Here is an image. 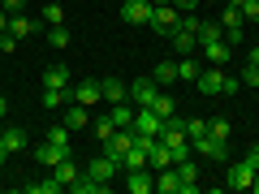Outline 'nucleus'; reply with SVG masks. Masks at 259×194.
Listing matches in <instances>:
<instances>
[{
    "instance_id": "39",
    "label": "nucleus",
    "mask_w": 259,
    "mask_h": 194,
    "mask_svg": "<svg viewBox=\"0 0 259 194\" xmlns=\"http://www.w3.org/2000/svg\"><path fill=\"white\" fill-rule=\"evenodd\" d=\"M238 78H242V86H259V65H255V61H246Z\"/></svg>"
},
{
    "instance_id": "12",
    "label": "nucleus",
    "mask_w": 259,
    "mask_h": 194,
    "mask_svg": "<svg viewBox=\"0 0 259 194\" xmlns=\"http://www.w3.org/2000/svg\"><path fill=\"white\" fill-rule=\"evenodd\" d=\"M190 151H199L203 160H229V142L212 138V134H203V138H194V142H190Z\"/></svg>"
},
{
    "instance_id": "27",
    "label": "nucleus",
    "mask_w": 259,
    "mask_h": 194,
    "mask_svg": "<svg viewBox=\"0 0 259 194\" xmlns=\"http://www.w3.org/2000/svg\"><path fill=\"white\" fill-rule=\"evenodd\" d=\"M91 129H95V142H100V147L112 138V134H117V125H112V117H108V112H104V117H95V121H91Z\"/></svg>"
},
{
    "instance_id": "26",
    "label": "nucleus",
    "mask_w": 259,
    "mask_h": 194,
    "mask_svg": "<svg viewBox=\"0 0 259 194\" xmlns=\"http://www.w3.org/2000/svg\"><path fill=\"white\" fill-rule=\"evenodd\" d=\"M0 142L9 147V156H13V151H26V129L9 125V129H5V134H0Z\"/></svg>"
},
{
    "instance_id": "29",
    "label": "nucleus",
    "mask_w": 259,
    "mask_h": 194,
    "mask_svg": "<svg viewBox=\"0 0 259 194\" xmlns=\"http://www.w3.org/2000/svg\"><path fill=\"white\" fill-rule=\"evenodd\" d=\"M151 78H156L160 86H168V82H177V61H160L156 69H151Z\"/></svg>"
},
{
    "instance_id": "11",
    "label": "nucleus",
    "mask_w": 259,
    "mask_h": 194,
    "mask_svg": "<svg viewBox=\"0 0 259 194\" xmlns=\"http://www.w3.org/2000/svg\"><path fill=\"white\" fill-rule=\"evenodd\" d=\"M69 100H78V104H87V108H95V104L104 100V91H100V78H82V82H74Z\"/></svg>"
},
{
    "instance_id": "23",
    "label": "nucleus",
    "mask_w": 259,
    "mask_h": 194,
    "mask_svg": "<svg viewBox=\"0 0 259 194\" xmlns=\"http://www.w3.org/2000/svg\"><path fill=\"white\" fill-rule=\"evenodd\" d=\"M203 56H207V65H229V56H233V47L225 43V39H216V43H203Z\"/></svg>"
},
{
    "instance_id": "32",
    "label": "nucleus",
    "mask_w": 259,
    "mask_h": 194,
    "mask_svg": "<svg viewBox=\"0 0 259 194\" xmlns=\"http://www.w3.org/2000/svg\"><path fill=\"white\" fill-rule=\"evenodd\" d=\"M65 185L56 181V177H48V181H26V194H61Z\"/></svg>"
},
{
    "instance_id": "4",
    "label": "nucleus",
    "mask_w": 259,
    "mask_h": 194,
    "mask_svg": "<svg viewBox=\"0 0 259 194\" xmlns=\"http://www.w3.org/2000/svg\"><path fill=\"white\" fill-rule=\"evenodd\" d=\"M61 121H65V129H69V134H78V129L91 125V108H87V104H78V100H69V104L61 108Z\"/></svg>"
},
{
    "instance_id": "42",
    "label": "nucleus",
    "mask_w": 259,
    "mask_h": 194,
    "mask_svg": "<svg viewBox=\"0 0 259 194\" xmlns=\"http://www.w3.org/2000/svg\"><path fill=\"white\" fill-rule=\"evenodd\" d=\"M18 43H22V39L13 35V30H5V35H0V52H13V47H18Z\"/></svg>"
},
{
    "instance_id": "17",
    "label": "nucleus",
    "mask_w": 259,
    "mask_h": 194,
    "mask_svg": "<svg viewBox=\"0 0 259 194\" xmlns=\"http://www.w3.org/2000/svg\"><path fill=\"white\" fill-rule=\"evenodd\" d=\"M65 156H69V147H61V142H52V138H48L44 147H35V160H39V164H48V168H56Z\"/></svg>"
},
{
    "instance_id": "16",
    "label": "nucleus",
    "mask_w": 259,
    "mask_h": 194,
    "mask_svg": "<svg viewBox=\"0 0 259 194\" xmlns=\"http://www.w3.org/2000/svg\"><path fill=\"white\" fill-rule=\"evenodd\" d=\"M69 69L65 65H52V69H44V91H74V82H69Z\"/></svg>"
},
{
    "instance_id": "34",
    "label": "nucleus",
    "mask_w": 259,
    "mask_h": 194,
    "mask_svg": "<svg viewBox=\"0 0 259 194\" xmlns=\"http://www.w3.org/2000/svg\"><path fill=\"white\" fill-rule=\"evenodd\" d=\"M69 43H74V39H69V30H65V26H48V47L61 52V47H69Z\"/></svg>"
},
{
    "instance_id": "40",
    "label": "nucleus",
    "mask_w": 259,
    "mask_h": 194,
    "mask_svg": "<svg viewBox=\"0 0 259 194\" xmlns=\"http://www.w3.org/2000/svg\"><path fill=\"white\" fill-rule=\"evenodd\" d=\"M48 138H52V142H61V147H69V129H65V121L48 129Z\"/></svg>"
},
{
    "instance_id": "41",
    "label": "nucleus",
    "mask_w": 259,
    "mask_h": 194,
    "mask_svg": "<svg viewBox=\"0 0 259 194\" xmlns=\"http://www.w3.org/2000/svg\"><path fill=\"white\" fill-rule=\"evenodd\" d=\"M242 91V78L238 74H225V86H221V95H238Z\"/></svg>"
},
{
    "instance_id": "46",
    "label": "nucleus",
    "mask_w": 259,
    "mask_h": 194,
    "mask_svg": "<svg viewBox=\"0 0 259 194\" xmlns=\"http://www.w3.org/2000/svg\"><path fill=\"white\" fill-rule=\"evenodd\" d=\"M246 61H255V65H259V39H255V47H250V56H246Z\"/></svg>"
},
{
    "instance_id": "2",
    "label": "nucleus",
    "mask_w": 259,
    "mask_h": 194,
    "mask_svg": "<svg viewBox=\"0 0 259 194\" xmlns=\"http://www.w3.org/2000/svg\"><path fill=\"white\" fill-rule=\"evenodd\" d=\"M194 30H199V18H182L177 22V30L168 35V43H173L177 56H190L194 47H199V35H194Z\"/></svg>"
},
{
    "instance_id": "21",
    "label": "nucleus",
    "mask_w": 259,
    "mask_h": 194,
    "mask_svg": "<svg viewBox=\"0 0 259 194\" xmlns=\"http://www.w3.org/2000/svg\"><path fill=\"white\" fill-rule=\"evenodd\" d=\"M39 26H44V22L26 18V13H9V30H13V35H18V39H30V35H35V30H39Z\"/></svg>"
},
{
    "instance_id": "51",
    "label": "nucleus",
    "mask_w": 259,
    "mask_h": 194,
    "mask_svg": "<svg viewBox=\"0 0 259 194\" xmlns=\"http://www.w3.org/2000/svg\"><path fill=\"white\" fill-rule=\"evenodd\" d=\"M250 190H255V194H259V173H255V181H250Z\"/></svg>"
},
{
    "instance_id": "9",
    "label": "nucleus",
    "mask_w": 259,
    "mask_h": 194,
    "mask_svg": "<svg viewBox=\"0 0 259 194\" xmlns=\"http://www.w3.org/2000/svg\"><path fill=\"white\" fill-rule=\"evenodd\" d=\"M242 9H233V5H225L221 9V30H225V43H242Z\"/></svg>"
},
{
    "instance_id": "22",
    "label": "nucleus",
    "mask_w": 259,
    "mask_h": 194,
    "mask_svg": "<svg viewBox=\"0 0 259 194\" xmlns=\"http://www.w3.org/2000/svg\"><path fill=\"white\" fill-rule=\"evenodd\" d=\"M168 164H173V151L156 138V142H151V151H147V168H151V173H160V168H168Z\"/></svg>"
},
{
    "instance_id": "13",
    "label": "nucleus",
    "mask_w": 259,
    "mask_h": 194,
    "mask_svg": "<svg viewBox=\"0 0 259 194\" xmlns=\"http://www.w3.org/2000/svg\"><path fill=\"white\" fill-rule=\"evenodd\" d=\"M160 125H164V117H156L151 108H134V134H151V138H160Z\"/></svg>"
},
{
    "instance_id": "15",
    "label": "nucleus",
    "mask_w": 259,
    "mask_h": 194,
    "mask_svg": "<svg viewBox=\"0 0 259 194\" xmlns=\"http://www.w3.org/2000/svg\"><path fill=\"white\" fill-rule=\"evenodd\" d=\"M130 147H134V129H117V134H112V138L104 142V156H112V160H117V164H121Z\"/></svg>"
},
{
    "instance_id": "48",
    "label": "nucleus",
    "mask_w": 259,
    "mask_h": 194,
    "mask_svg": "<svg viewBox=\"0 0 259 194\" xmlns=\"http://www.w3.org/2000/svg\"><path fill=\"white\" fill-rule=\"evenodd\" d=\"M5 112H9V100H5V95H0V117H5Z\"/></svg>"
},
{
    "instance_id": "3",
    "label": "nucleus",
    "mask_w": 259,
    "mask_h": 194,
    "mask_svg": "<svg viewBox=\"0 0 259 194\" xmlns=\"http://www.w3.org/2000/svg\"><path fill=\"white\" fill-rule=\"evenodd\" d=\"M194 86H199V95L216 100V95H221V86H225V69H221V65H207V69H199Z\"/></svg>"
},
{
    "instance_id": "35",
    "label": "nucleus",
    "mask_w": 259,
    "mask_h": 194,
    "mask_svg": "<svg viewBox=\"0 0 259 194\" xmlns=\"http://www.w3.org/2000/svg\"><path fill=\"white\" fill-rule=\"evenodd\" d=\"M151 112H156V117H173V112H177V104H173V95H164V91H160L156 100H151Z\"/></svg>"
},
{
    "instance_id": "7",
    "label": "nucleus",
    "mask_w": 259,
    "mask_h": 194,
    "mask_svg": "<svg viewBox=\"0 0 259 194\" xmlns=\"http://www.w3.org/2000/svg\"><path fill=\"white\" fill-rule=\"evenodd\" d=\"M177 22H182V18H177V9H173V5H156V9H151V22H147V26L156 30V35H173V30H177Z\"/></svg>"
},
{
    "instance_id": "19",
    "label": "nucleus",
    "mask_w": 259,
    "mask_h": 194,
    "mask_svg": "<svg viewBox=\"0 0 259 194\" xmlns=\"http://www.w3.org/2000/svg\"><path fill=\"white\" fill-rule=\"evenodd\" d=\"M177 177H182V194H199V168L190 164V156L177 160Z\"/></svg>"
},
{
    "instance_id": "18",
    "label": "nucleus",
    "mask_w": 259,
    "mask_h": 194,
    "mask_svg": "<svg viewBox=\"0 0 259 194\" xmlns=\"http://www.w3.org/2000/svg\"><path fill=\"white\" fill-rule=\"evenodd\" d=\"M156 194H182V177H177V164L160 168L156 173Z\"/></svg>"
},
{
    "instance_id": "49",
    "label": "nucleus",
    "mask_w": 259,
    "mask_h": 194,
    "mask_svg": "<svg viewBox=\"0 0 259 194\" xmlns=\"http://www.w3.org/2000/svg\"><path fill=\"white\" fill-rule=\"evenodd\" d=\"M5 160H9V147H5V142H0V164H5Z\"/></svg>"
},
{
    "instance_id": "44",
    "label": "nucleus",
    "mask_w": 259,
    "mask_h": 194,
    "mask_svg": "<svg viewBox=\"0 0 259 194\" xmlns=\"http://www.w3.org/2000/svg\"><path fill=\"white\" fill-rule=\"evenodd\" d=\"M22 5H26V0H0V9H5V13H18Z\"/></svg>"
},
{
    "instance_id": "8",
    "label": "nucleus",
    "mask_w": 259,
    "mask_h": 194,
    "mask_svg": "<svg viewBox=\"0 0 259 194\" xmlns=\"http://www.w3.org/2000/svg\"><path fill=\"white\" fill-rule=\"evenodd\" d=\"M117 173H121V164L112 156H104V151H100V156H91V164H87V177H95V181H104V185H108Z\"/></svg>"
},
{
    "instance_id": "1",
    "label": "nucleus",
    "mask_w": 259,
    "mask_h": 194,
    "mask_svg": "<svg viewBox=\"0 0 259 194\" xmlns=\"http://www.w3.org/2000/svg\"><path fill=\"white\" fill-rule=\"evenodd\" d=\"M160 142L173 151V164L190 156V138H186V129H182V117H164V125H160Z\"/></svg>"
},
{
    "instance_id": "45",
    "label": "nucleus",
    "mask_w": 259,
    "mask_h": 194,
    "mask_svg": "<svg viewBox=\"0 0 259 194\" xmlns=\"http://www.w3.org/2000/svg\"><path fill=\"white\" fill-rule=\"evenodd\" d=\"M242 160H246V164H255V168H259V147H250V151H246V156H242Z\"/></svg>"
},
{
    "instance_id": "43",
    "label": "nucleus",
    "mask_w": 259,
    "mask_h": 194,
    "mask_svg": "<svg viewBox=\"0 0 259 194\" xmlns=\"http://www.w3.org/2000/svg\"><path fill=\"white\" fill-rule=\"evenodd\" d=\"M242 18H246V22H259V0H246V5H242Z\"/></svg>"
},
{
    "instance_id": "50",
    "label": "nucleus",
    "mask_w": 259,
    "mask_h": 194,
    "mask_svg": "<svg viewBox=\"0 0 259 194\" xmlns=\"http://www.w3.org/2000/svg\"><path fill=\"white\" fill-rule=\"evenodd\" d=\"M225 5H233V9H242V5H246V0H225Z\"/></svg>"
},
{
    "instance_id": "33",
    "label": "nucleus",
    "mask_w": 259,
    "mask_h": 194,
    "mask_svg": "<svg viewBox=\"0 0 259 194\" xmlns=\"http://www.w3.org/2000/svg\"><path fill=\"white\" fill-rule=\"evenodd\" d=\"M182 129H186V138L194 142V138H203V134H207V121H203V117H186Z\"/></svg>"
},
{
    "instance_id": "30",
    "label": "nucleus",
    "mask_w": 259,
    "mask_h": 194,
    "mask_svg": "<svg viewBox=\"0 0 259 194\" xmlns=\"http://www.w3.org/2000/svg\"><path fill=\"white\" fill-rule=\"evenodd\" d=\"M39 22H44V26H65V9H61V5L52 0V5H44V13H39Z\"/></svg>"
},
{
    "instance_id": "38",
    "label": "nucleus",
    "mask_w": 259,
    "mask_h": 194,
    "mask_svg": "<svg viewBox=\"0 0 259 194\" xmlns=\"http://www.w3.org/2000/svg\"><path fill=\"white\" fill-rule=\"evenodd\" d=\"M65 100H69V91H44V108H48V112L65 108Z\"/></svg>"
},
{
    "instance_id": "6",
    "label": "nucleus",
    "mask_w": 259,
    "mask_h": 194,
    "mask_svg": "<svg viewBox=\"0 0 259 194\" xmlns=\"http://www.w3.org/2000/svg\"><path fill=\"white\" fill-rule=\"evenodd\" d=\"M151 9H156L151 0H125V5H121V22H125V26H147Z\"/></svg>"
},
{
    "instance_id": "5",
    "label": "nucleus",
    "mask_w": 259,
    "mask_h": 194,
    "mask_svg": "<svg viewBox=\"0 0 259 194\" xmlns=\"http://www.w3.org/2000/svg\"><path fill=\"white\" fill-rule=\"evenodd\" d=\"M125 190L130 194H156V173L147 164L143 168H125Z\"/></svg>"
},
{
    "instance_id": "37",
    "label": "nucleus",
    "mask_w": 259,
    "mask_h": 194,
    "mask_svg": "<svg viewBox=\"0 0 259 194\" xmlns=\"http://www.w3.org/2000/svg\"><path fill=\"white\" fill-rule=\"evenodd\" d=\"M207 134H212V138H221V142H229V134H233V125L225 117H216V121H207Z\"/></svg>"
},
{
    "instance_id": "20",
    "label": "nucleus",
    "mask_w": 259,
    "mask_h": 194,
    "mask_svg": "<svg viewBox=\"0 0 259 194\" xmlns=\"http://www.w3.org/2000/svg\"><path fill=\"white\" fill-rule=\"evenodd\" d=\"M108 117H112V125H117V129H130V125H134V104H130V100L108 104Z\"/></svg>"
},
{
    "instance_id": "28",
    "label": "nucleus",
    "mask_w": 259,
    "mask_h": 194,
    "mask_svg": "<svg viewBox=\"0 0 259 194\" xmlns=\"http://www.w3.org/2000/svg\"><path fill=\"white\" fill-rule=\"evenodd\" d=\"M194 35H199V47H203V43H216V39H225V30L216 26V22H203V18H199V30H194Z\"/></svg>"
},
{
    "instance_id": "10",
    "label": "nucleus",
    "mask_w": 259,
    "mask_h": 194,
    "mask_svg": "<svg viewBox=\"0 0 259 194\" xmlns=\"http://www.w3.org/2000/svg\"><path fill=\"white\" fill-rule=\"evenodd\" d=\"M156 95H160V82H156V78H139V82L130 86V104H134V108H151Z\"/></svg>"
},
{
    "instance_id": "52",
    "label": "nucleus",
    "mask_w": 259,
    "mask_h": 194,
    "mask_svg": "<svg viewBox=\"0 0 259 194\" xmlns=\"http://www.w3.org/2000/svg\"><path fill=\"white\" fill-rule=\"evenodd\" d=\"M203 5H225V0H203Z\"/></svg>"
},
{
    "instance_id": "36",
    "label": "nucleus",
    "mask_w": 259,
    "mask_h": 194,
    "mask_svg": "<svg viewBox=\"0 0 259 194\" xmlns=\"http://www.w3.org/2000/svg\"><path fill=\"white\" fill-rule=\"evenodd\" d=\"M194 78H199V65H194L190 56H182V61H177V82H194Z\"/></svg>"
},
{
    "instance_id": "31",
    "label": "nucleus",
    "mask_w": 259,
    "mask_h": 194,
    "mask_svg": "<svg viewBox=\"0 0 259 194\" xmlns=\"http://www.w3.org/2000/svg\"><path fill=\"white\" fill-rule=\"evenodd\" d=\"M69 190H74V194H104L108 185H104V181H95V177H78V181L69 185Z\"/></svg>"
},
{
    "instance_id": "24",
    "label": "nucleus",
    "mask_w": 259,
    "mask_h": 194,
    "mask_svg": "<svg viewBox=\"0 0 259 194\" xmlns=\"http://www.w3.org/2000/svg\"><path fill=\"white\" fill-rule=\"evenodd\" d=\"M52 177H56V181H61V185H65V190H69V185H74V181H78V177H82V168H78V164H74V156H65V160H61V164H56V173H52Z\"/></svg>"
},
{
    "instance_id": "47",
    "label": "nucleus",
    "mask_w": 259,
    "mask_h": 194,
    "mask_svg": "<svg viewBox=\"0 0 259 194\" xmlns=\"http://www.w3.org/2000/svg\"><path fill=\"white\" fill-rule=\"evenodd\" d=\"M0 30H9V13L5 9H0Z\"/></svg>"
},
{
    "instance_id": "14",
    "label": "nucleus",
    "mask_w": 259,
    "mask_h": 194,
    "mask_svg": "<svg viewBox=\"0 0 259 194\" xmlns=\"http://www.w3.org/2000/svg\"><path fill=\"white\" fill-rule=\"evenodd\" d=\"M255 173L259 168L255 164H246V160H238V164H229V190H250V181H255Z\"/></svg>"
},
{
    "instance_id": "25",
    "label": "nucleus",
    "mask_w": 259,
    "mask_h": 194,
    "mask_svg": "<svg viewBox=\"0 0 259 194\" xmlns=\"http://www.w3.org/2000/svg\"><path fill=\"white\" fill-rule=\"evenodd\" d=\"M100 91H104V100H108V104H121L130 95V86L121 82V78H100Z\"/></svg>"
}]
</instances>
